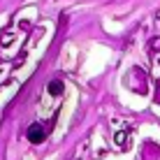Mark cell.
<instances>
[{
    "label": "cell",
    "mask_w": 160,
    "mask_h": 160,
    "mask_svg": "<svg viewBox=\"0 0 160 160\" xmlns=\"http://www.w3.org/2000/svg\"><path fill=\"white\" fill-rule=\"evenodd\" d=\"M47 130H49V125H42V123H32L28 125V130H26V139L30 142V144H42L44 139H47Z\"/></svg>",
    "instance_id": "cell-1"
},
{
    "label": "cell",
    "mask_w": 160,
    "mask_h": 160,
    "mask_svg": "<svg viewBox=\"0 0 160 160\" xmlns=\"http://www.w3.org/2000/svg\"><path fill=\"white\" fill-rule=\"evenodd\" d=\"M114 144H116L121 151H125V148L130 146V135H128L125 130H118L116 135H114Z\"/></svg>",
    "instance_id": "cell-2"
},
{
    "label": "cell",
    "mask_w": 160,
    "mask_h": 160,
    "mask_svg": "<svg viewBox=\"0 0 160 160\" xmlns=\"http://www.w3.org/2000/svg\"><path fill=\"white\" fill-rule=\"evenodd\" d=\"M63 91H65V84H63V81H60V79H51V81H49V86H47V93H49V95H63Z\"/></svg>",
    "instance_id": "cell-3"
},
{
    "label": "cell",
    "mask_w": 160,
    "mask_h": 160,
    "mask_svg": "<svg viewBox=\"0 0 160 160\" xmlns=\"http://www.w3.org/2000/svg\"><path fill=\"white\" fill-rule=\"evenodd\" d=\"M148 51H151V53H158L160 51V37H153V40L148 42Z\"/></svg>",
    "instance_id": "cell-4"
},
{
    "label": "cell",
    "mask_w": 160,
    "mask_h": 160,
    "mask_svg": "<svg viewBox=\"0 0 160 160\" xmlns=\"http://www.w3.org/2000/svg\"><path fill=\"white\" fill-rule=\"evenodd\" d=\"M158 102H160V84H158Z\"/></svg>",
    "instance_id": "cell-5"
},
{
    "label": "cell",
    "mask_w": 160,
    "mask_h": 160,
    "mask_svg": "<svg viewBox=\"0 0 160 160\" xmlns=\"http://www.w3.org/2000/svg\"><path fill=\"white\" fill-rule=\"evenodd\" d=\"M74 160H79V158H74Z\"/></svg>",
    "instance_id": "cell-6"
}]
</instances>
